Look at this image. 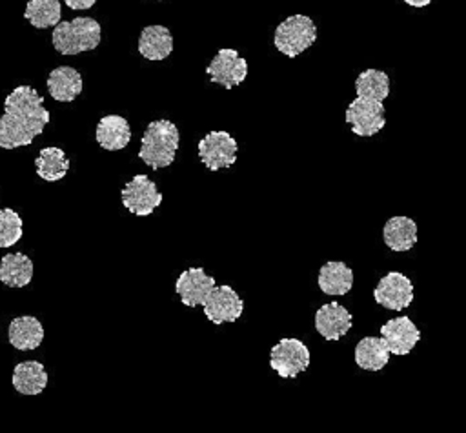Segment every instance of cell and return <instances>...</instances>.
I'll list each match as a JSON object with an SVG mask.
<instances>
[{
  "label": "cell",
  "mask_w": 466,
  "mask_h": 433,
  "mask_svg": "<svg viewBox=\"0 0 466 433\" xmlns=\"http://www.w3.org/2000/svg\"><path fill=\"white\" fill-rule=\"evenodd\" d=\"M51 115L44 98L31 86L15 87L4 100L0 115V147L15 149L29 146L35 136L44 133Z\"/></svg>",
  "instance_id": "cell-1"
},
{
  "label": "cell",
  "mask_w": 466,
  "mask_h": 433,
  "mask_svg": "<svg viewBox=\"0 0 466 433\" xmlns=\"http://www.w3.org/2000/svg\"><path fill=\"white\" fill-rule=\"evenodd\" d=\"M180 135L177 126L167 120H153L147 124L138 149V158L151 169H162L173 164L178 149Z\"/></svg>",
  "instance_id": "cell-2"
},
{
  "label": "cell",
  "mask_w": 466,
  "mask_h": 433,
  "mask_svg": "<svg viewBox=\"0 0 466 433\" xmlns=\"http://www.w3.org/2000/svg\"><path fill=\"white\" fill-rule=\"evenodd\" d=\"M102 38L100 24L91 16H76L58 22L51 33L53 47L60 55H78L98 47Z\"/></svg>",
  "instance_id": "cell-3"
},
{
  "label": "cell",
  "mask_w": 466,
  "mask_h": 433,
  "mask_svg": "<svg viewBox=\"0 0 466 433\" xmlns=\"http://www.w3.org/2000/svg\"><path fill=\"white\" fill-rule=\"evenodd\" d=\"M317 40V25L306 15H291L284 18L273 35L275 47L288 58H295L311 47Z\"/></svg>",
  "instance_id": "cell-4"
},
{
  "label": "cell",
  "mask_w": 466,
  "mask_h": 433,
  "mask_svg": "<svg viewBox=\"0 0 466 433\" xmlns=\"http://www.w3.org/2000/svg\"><path fill=\"white\" fill-rule=\"evenodd\" d=\"M309 360L308 346L295 337L280 338L269 351V366L280 378H295L308 369Z\"/></svg>",
  "instance_id": "cell-5"
},
{
  "label": "cell",
  "mask_w": 466,
  "mask_h": 433,
  "mask_svg": "<svg viewBox=\"0 0 466 433\" xmlns=\"http://www.w3.org/2000/svg\"><path fill=\"white\" fill-rule=\"evenodd\" d=\"M344 120L357 136H373L386 126V109L380 100L357 96L346 107Z\"/></svg>",
  "instance_id": "cell-6"
},
{
  "label": "cell",
  "mask_w": 466,
  "mask_h": 433,
  "mask_svg": "<svg viewBox=\"0 0 466 433\" xmlns=\"http://www.w3.org/2000/svg\"><path fill=\"white\" fill-rule=\"evenodd\" d=\"M122 204L137 216L151 215L162 202V193L147 175L133 176L120 191Z\"/></svg>",
  "instance_id": "cell-7"
},
{
  "label": "cell",
  "mask_w": 466,
  "mask_h": 433,
  "mask_svg": "<svg viewBox=\"0 0 466 433\" xmlns=\"http://www.w3.org/2000/svg\"><path fill=\"white\" fill-rule=\"evenodd\" d=\"M237 140L226 131H211L198 142V158L209 171L229 167L237 162Z\"/></svg>",
  "instance_id": "cell-8"
},
{
  "label": "cell",
  "mask_w": 466,
  "mask_h": 433,
  "mask_svg": "<svg viewBox=\"0 0 466 433\" xmlns=\"http://www.w3.org/2000/svg\"><path fill=\"white\" fill-rule=\"evenodd\" d=\"M373 298L386 309L402 311L413 302V284L404 273L390 271L375 286Z\"/></svg>",
  "instance_id": "cell-9"
},
{
  "label": "cell",
  "mask_w": 466,
  "mask_h": 433,
  "mask_svg": "<svg viewBox=\"0 0 466 433\" xmlns=\"http://www.w3.org/2000/svg\"><path fill=\"white\" fill-rule=\"evenodd\" d=\"M209 80L226 89H233L248 76V62L229 47H222L217 51L209 65L206 67Z\"/></svg>",
  "instance_id": "cell-10"
},
{
  "label": "cell",
  "mask_w": 466,
  "mask_h": 433,
  "mask_svg": "<svg viewBox=\"0 0 466 433\" xmlns=\"http://www.w3.org/2000/svg\"><path fill=\"white\" fill-rule=\"evenodd\" d=\"M202 307L208 320L218 326L226 322H235L237 318H240L244 311V300L238 297V293L233 287L224 284V286H215L208 293Z\"/></svg>",
  "instance_id": "cell-11"
},
{
  "label": "cell",
  "mask_w": 466,
  "mask_h": 433,
  "mask_svg": "<svg viewBox=\"0 0 466 433\" xmlns=\"http://www.w3.org/2000/svg\"><path fill=\"white\" fill-rule=\"evenodd\" d=\"M215 286V278L208 275L202 267H187L178 275L175 282V291L184 306L197 307L204 304L208 293Z\"/></svg>",
  "instance_id": "cell-12"
},
{
  "label": "cell",
  "mask_w": 466,
  "mask_h": 433,
  "mask_svg": "<svg viewBox=\"0 0 466 433\" xmlns=\"http://www.w3.org/2000/svg\"><path fill=\"white\" fill-rule=\"evenodd\" d=\"M380 337L388 344L391 355L402 357L413 351V347L420 340V329L411 318L395 317L380 326Z\"/></svg>",
  "instance_id": "cell-13"
},
{
  "label": "cell",
  "mask_w": 466,
  "mask_h": 433,
  "mask_svg": "<svg viewBox=\"0 0 466 433\" xmlns=\"http://www.w3.org/2000/svg\"><path fill=\"white\" fill-rule=\"evenodd\" d=\"M315 329L326 340H339L353 324V315L339 302H328L315 311Z\"/></svg>",
  "instance_id": "cell-14"
},
{
  "label": "cell",
  "mask_w": 466,
  "mask_h": 433,
  "mask_svg": "<svg viewBox=\"0 0 466 433\" xmlns=\"http://www.w3.org/2000/svg\"><path fill=\"white\" fill-rule=\"evenodd\" d=\"M95 138L106 151L124 149L131 140L129 122L120 115H106L96 124Z\"/></svg>",
  "instance_id": "cell-15"
},
{
  "label": "cell",
  "mask_w": 466,
  "mask_h": 433,
  "mask_svg": "<svg viewBox=\"0 0 466 433\" xmlns=\"http://www.w3.org/2000/svg\"><path fill=\"white\" fill-rule=\"evenodd\" d=\"M7 338H9V344L20 351L36 349L44 340L42 322L31 315L16 317L9 322Z\"/></svg>",
  "instance_id": "cell-16"
},
{
  "label": "cell",
  "mask_w": 466,
  "mask_h": 433,
  "mask_svg": "<svg viewBox=\"0 0 466 433\" xmlns=\"http://www.w3.org/2000/svg\"><path fill=\"white\" fill-rule=\"evenodd\" d=\"M47 91L56 102H73L82 93V75L71 65H58L47 76Z\"/></svg>",
  "instance_id": "cell-17"
},
{
  "label": "cell",
  "mask_w": 466,
  "mask_h": 433,
  "mask_svg": "<svg viewBox=\"0 0 466 433\" xmlns=\"http://www.w3.org/2000/svg\"><path fill=\"white\" fill-rule=\"evenodd\" d=\"M353 269L342 260H329L319 269L317 284L326 295H346L353 287Z\"/></svg>",
  "instance_id": "cell-18"
},
{
  "label": "cell",
  "mask_w": 466,
  "mask_h": 433,
  "mask_svg": "<svg viewBox=\"0 0 466 433\" xmlns=\"http://www.w3.org/2000/svg\"><path fill=\"white\" fill-rule=\"evenodd\" d=\"M173 51V35L166 25H146L138 36V53L146 60H164Z\"/></svg>",
  "instance_id": "cell-19"
},
{
  "label": "cell",
  "mask_w": 466,
  "mask_h": 433,
  "mask_svg": "<svg viewBox=\"0 0 466 433\" xmlns=\"http://www.w3.org/2000/svg\"><path fill=\"white\" fill-rule=\"evenodd\" d=\"M382 240L391 251H410L417 244V224L410 216H391L382 227Z\"/></svg>",
  "instance_id": "cell-20"
},
{
  "label": "cell",
  "mask_w": 466,
  "mask_h": 433,
  "mask_svg": "<svg viewBox=\"0 0 466 433\" xmlns=\"http://www.w3.org/2000/svg\"><path fill=\"white\" fill-rule=\"evenodd\" d=\"M11 382L20 395H40L47 386V371L38 360H24L15 366Z\"/></svg>",
  "instance_id": "cell-21"
},
{
  "label": "cell",
  "mask_w": 466,
  "mask_h": 433,
  "mask_svg": "<svg viewBox=\"0 0 466 433\" xmlns=\"http://www.w3.org/2000/svg\"><path fill=\"white\" fill-rule=\"evenodd\" d=\"M390 347L382 337H364L355 346V364L364 371H380L390 362Z\"/></svg>",
  "instance_id": "cell-22"
},
{
  "label": "cell",
  "mask_w": 466,
  "mask_h": 433,
  "mask_svg": "<svg viewBox=\"0 0 466 433\" xmlns=\"http://www.w3.org/2000/svg\"><path fill=\"white\" fill-rule=\"evenodd\" d=\"M33 278V262L24 253H7L0 260V280L9 287H24Z\"/></svg>",
  "instance_id": "cell-23"
},
{
  "label": "cell",
  "mask_w": 466,
  "mask_h": 433,
  "mask_svg": "<svg viewBox=\"0 0 466 433\" xmlns=\"http://www.w3.org/2000/svg\"><path fill=\"white\" fill-rule=\"evenodd\" d=\"M36 175L42 180L56 182L64 178L69 171V158L60 147H42L38 156L35 158Z\"/></svg>",
  "instance_id": "cell-24"
},
{
  "label": "cell",
  "mask_w": 466,
  "mask_h": 433,
  "mask_svg": "<svg viewBox=\"0 0 466 433\" xmlns=\"http://www.w3.org/2000/svg\"><path fill=\"white\" fill-rule=\"evenodd\" d=\"M24 18L36 29L55 27L62 18V5L58 0H27Z\"/></svg>",
  "instance_id": "cell-25"
},
{
  "label": "cell",
  "mask_w": 466,
  "mask_h": 433,
  "mask_svg": "<svg viewBox=\"0 0 466 433\" xmlns=\"http://www.w3.org/2000/svg\"><path fill=\"white\" fill-rule=\"evenodd\" d=\"M355 93L384 102L390 95V76L380 69H366L355 78Z\"/></svg>",
  "instance_id": "cell-26"
},
{
  "label": "cell",
  "mask_w": 466,
  "mask_h": 433,
  "mask_svg": "<svg viewBox=\"0 0 466 433\" xmlns=\"http://www.w3.org/2000/svg\"><path fill=\"white\" fill-rule=\"evenodd\" d=\"M22 233V216L11 207H0V247L15 246Z\"/></svg>",
  "instance_id": "cell-27"
},
{
  "label": "cell",
  "mask_w": 466,
  "mask_h": 433,
  "mask_svg": "<svg viewBox=\"0 0 466 433\" xmlns=\"http://www.w3.org/2000/svg\"><path fill=\"white\" fill-rule=\"evenodd\" d=\"M64 2L73 11H84V9H91L96 0H64Z\"/></svg>",
  "instance_id": "cell-28"
},
{
  "label": "cell",
  "mask_w": 466,
  "mask_h": 433,
  "mask_svg": "<svg viewBox=\"0 0 466 433\" xmlns=\"http://www.w3.org/2000/svg\"><path fill=\"white\" fill-rule=\"evenodd\" d=\"M408 5H411V7H417V9H420V7H426V5H430L433 0H404Z\"/></svg>",
  "instance_id": "cell-29"
}]
</instances>
